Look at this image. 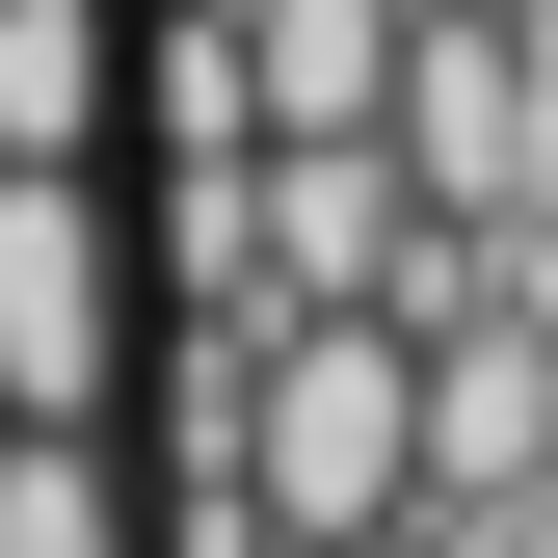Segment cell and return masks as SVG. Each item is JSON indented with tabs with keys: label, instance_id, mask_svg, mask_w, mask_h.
<instances>
[{
	"label": "cell",
	"instance_id": "ba28073f",
	"mask_svg": "<svg viewBox=\"0 0 558 558\" xmlns=\"http://www.w3.org/2000/svg\"><path fill=\"white\" fill-rule=\"evenodd\" d=\"M0 426H27V399H0Z\"/></svg>",
	"mask_w": 558,
	"mask_h": 558
},
{
	"label": "cell",
	"instance_id": "8992f818",
	"mask_svg": "<svg viewBox=\"0 0 558 558\" xmlns=\"http://www.w3.org/2000/svg\"><path fill=\"white\" fill-rule=\"evenodd\" d=\"M452 558H558V478H506V506H426Z\"/></svg>",
	"mask_w": 558,
	"mask_h": 558
},
{
	"label": "cell",
	"instance_id": "9c48e42d",
	"mask_svg": "<svg viewBox=\"0 0 558 558\" xmlns=\"http://www.w3.org/2000/svg\"><path fill=\"white\" fill-rule=\"evenodd\" d=\"M532 27H558V0H532Z\"/></svg>",
	"mask_w": 558,
	"mask_h": 558
},
{
	"label": "cell",
	"instance_id": "52a82bcc",
	"mask_svg": "<svg viewBox=\"0 0 558 558\" xmlns=\"http://www.w3.org/2000/svg\"><path fill=\"white\" fill-rule=\"evenodd\" d=\"M319 558H452V532H426V506H399V532H319Z\"/></svg>",
	"mask_w": 558,
	"mask_h": 558
},
{
	"label": "cell",
	"instance_id": "277c9868",
	"mask_svg": "<svg viewBox=\"0 0 558 558\" xmlns=\"http://www.w3.org/2000/svg\"><path fill=\"white\" fill-rule=\"evenodd\" d=\"M107 133V0H0V160H81Z\"/></svg>",
	"mask_w": 558,
	"mask_h": 558
},
{
	"label": "cell",
	"instance_id": "5b68a950",
	"mask_svg": "<svg viewBox=\"0 0 558 558\" xmlns=\"http://www.w3.org/2000/svg\"><path fill=\"white\" fill-rule=\"evenodd\" d=\"M0 558H133V478H107V426H0Z\"/></svg>",
	"mask_w": 558,
	"mask_h": 558
},
{
	"label": "cell",
	"instance_id": "6da1fadb",
	"mask_svg": "<svg viewBox=\"0 0 558 558\" xmlns=\"http://www.w3.org/2000/svg\"><path fill=\"white\" fill-rule=\"evenodd\" d=\"M240 478L293 506V558L319 532H399V506H426V345H399L373 293H293L240 345Z\"/></svg>",
	"mask_w": 558,
	"mask_h": 558
},
{
	"label": "cell",
	"instance_id": "3957f363",
	"mask_svg": "<svg viewBox=\"0 0 558 558\" xmlns=\"http://www.w3.org/2000/svg\"><path fill=\"white\" fill-rule=\"evenodd\" d=\"M558 478V319H426V506Z\"/></svg>",
	"mask_w": 558,
	"mask_h": 558
},
{
	"label": "cell",
	"instance_id": "7a4b0ae2",
	"mask_svg": "<svg viewBox=\"0 0 558 558\" xmlns=\"http://www.w3.org/2000/svg\"><path fill=\"white\" fill-rule=\"evenodd\" d=\"M107 373H133V240H107V186H81V160H0V399H27V426H107Z\"/></svg>",
	"mask_w": 558,
	"mask_h": 558
}]
</instances>
